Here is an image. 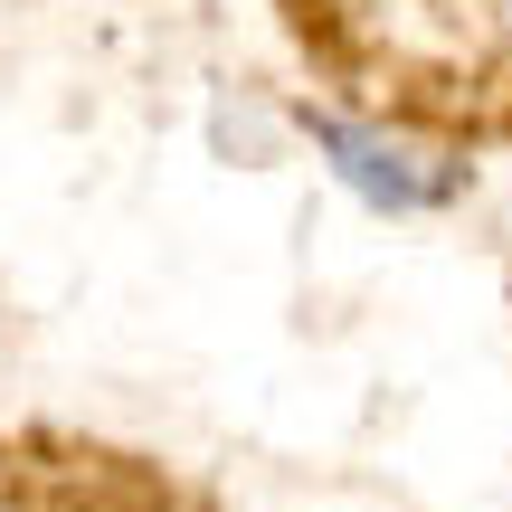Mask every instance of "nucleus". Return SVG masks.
Masks as SVG:
<instances>
[{
	"label": "nucleus",
	"instance_id": "obj_1",
	"mask_svg": "<svg viewBox=\"0 0 512 512\" xmlns=\"http://www.w3.org/2000/svg\"><path fill=\"white\" fill-rule=\"evenodd\" d=\"M313 143L332 152V181L351 190V200H370V209H389V219H418V209H437L446 190V171H427V152H408L399 133H380V124H313Z\"/></svg>",
	"mask_w": 512,
	"mask_h": 512
},
{
	"label": "nucleus",
	"instance_id": "obj_2",
	"mask_svg": "<svg viewBox=\"0 0 512 512\" xmlns=\"http://www.w3.org/2000/svg\"><path fill=\"white\" fill-rule=\"evenodd\" d=\"M380 10H408V19H465V10H484V0H380Z\"/></svg>",
	"mask_w": 512,
	"mask_h": 512
}]
</instances>
